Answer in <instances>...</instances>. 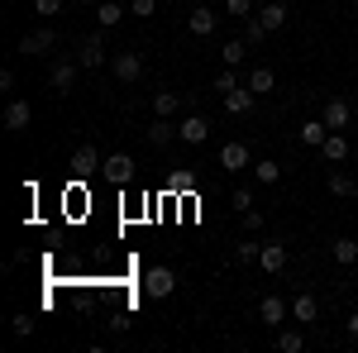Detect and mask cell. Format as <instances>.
Returning <instances> with one entry per match:
<instances>
[{"mask_svg": "<svg viewBox=\"0 0 358 353\" xmlns=\"http://www.w3.org/2000/svg\"><path fill=\"white\" fill-rule=\"evenodd\" d=\"M234 86H239V77H234V67H224V72H215V91H234Z\"/></svg>", "mask_w": 358, "mask_h": 353, "instance_id": "32", "label": "cell"}, {"mask_svg": "<svg viewBox=\"0 0 358 353\" xmlns=\"http://www.w3.org/2000/svg\"><path fill=\"white\" fill-rule=\"evenodd\" d=\"M177 124H172V120H163V115H153V124H148V143H153V148H167V143H177Z\"/></svg>", "mask_w": 358, "mask_h": 353, "instance_id": "16", "label": "cell"}, {"mask_svg": "<svg viewBox=\"0 0 358 353\" xmlns=\"http://www.w3.org/2000/svg\"><path fill=\"white\" fill-rule=\"evenodd\" d=\"M277 349H282V353H301V349H306L301 325H296V329H282V334H277Z\"/></svg>", "mask_w": 358, "mask_h": 353, "instance_id": "27", "label": "cell"}, {"mask_svg": "<svg viewBox=\"0 0 358 353\" xmlns=\"http://www.w3.org/2000/svg\"><path fill=\"white\" fill-rule=\"evenodd\" d=\"M77 62H82L86 72H101V67H106V38H101V34L82 38V43H77Z\"/></svg>", "mask_w": 358, "mask_h": 353, "instance_id": "4", "label": "cell"}, {"mask_svg": "<svg viewBox=\"0 0 358 353\" xmlns=\"http://www.w3.org/2000/svg\"><path fill=\"white\" fill-rule=\"evenodd\" d=\"M244 53H248V43H244V38H229V43H224V48H220L224 67H234V62H244Z\"/></svg>", "mask_w": 358, "mask_h": 353, "instance_id": "28", "label": "cell"}, {"mask_svg": "<svg viewBox=\"0 0 358 353\" xmlns=\"http://www.w3.org/2000/svg\"><path fill=\"white\" fill-rule=\"evenodd\" d=\"M124 15H129V10H124L120 0H101V5H96V20H101V29H115Z\"/></svg>", "mask_w": 358, "mask_h": 353, "instance_id": "23", "label": "cell"}, {"mask_svg": "<svg viewBox=\"0 0 358 353\" xmlns=\"http://www.w3.org/2000/svg\"><path fill=\"white\" fill-rule=\"evenodd\" d=\"M101 163H106V158H101L91 143H82V148L72 153V163H67V167H72V177H101Z\"/></svg>", "mask_w": 358, "mask_h": 353, "instance_id": "7", "label": "cell"}, {"mask_svg": "<svg viewBox=\"0 0 358 353\" xmlns=\"http://www.w3.org/2000/svg\"><path fill=\"white\" fill-rule=\"evenodd\" d=\"M258 253H263V244H234V258L239 263H258Z\"/></svg>", "mask_w": 358, "mask_h": 353, "instance_id": "33", "label": "cell"}, {"mask_svg": "<svg viewBox=\"0 0 358 353\" xmlns=\"http://www.w3.org/2000/svg\"><path fill=\"white\" fill-rule=\"evenodd\" d=\"M224 15H234V20H248V15H253V0H224Z\"/></svg>", "mask_w": 358, "mask_h": 353, "instance_id": "30", "label": "cell"}, {"mask_svg": "<svg viewBox=\"0 0 358 353\" xmlns=\"http://www.w3.org/2000/svg\"><path fill=\"white\" fill-rule=\"evenodd\" d=\"M177 134H182V143H206V138H210V120H206V115H182Z\"/></svg>", "mask_w": 358, "mask_h": 353, "instance_id": "11", "label": "cell"}, {"mask_svg": "<svg viewBox=\"0 0 358 353\" xmlns=\"http://www.w3.org/2000/svg\"><path fill=\"white\" fill-rule=\"evenodd\" d=\"M239 219H244V229H248V234H263V224H268V219H263V210H244Z\"/></svg>", "mask_w": 358, "mask_h": 353, "instance_id": "31", "label": "cell"}, {"mask_svg": "<svg viewBox=\"0 0 358 353\" xmlns=\"http://www.w3.org/2000/svg\"><path fill=\"white\" fill-rule=\"evenodd\" d=\"M34 10H38V15H57V10H62V0H34Z\"/></svg>", "mask_w": 358, "mask_h": 353, "instance_id": "37", "label": "cell"}, {"mask_svg": "<svg viewBox=\"0 0 358 353\" xmlns=\"http://www.w3.org/2000/svg\"><path fill=\"white\" fill-rule=\"evenodd\" d=\"M334 263H339V268H354L358 263V239H334Z\"/></svg>", "mask_w": 358, "mask_h": 353, "instance_id": "25", "label": "cell"}, {"mask_svg": "<svg viewBox=\"0 0 358 353\" xmlns=\"http://www.w3.org/2000/svg\"><path fill=\"white\" fill-rule=\"evenodd\" d=\"M296 138H301L306 148H320V143L330 138V124H325V120H306L301 129H296Z\"/></svg>", "mask_w": 358, "mask_h": 353, "instance_id": "20", "label": "cell"}, {"mask_svg": "<svg viewBox=\"0 0 358 353\" xmlns=\"http://www.w3.org/2000/svg\"><path fill=\"white\" fill-rule=\"evenodd\" d=\"M187 29H192L196 38H206V34H215V10H210V5H196L192 15H187Z\"/></svg>", "mask_w": 358, "mask_h": 353, "instance_id": "18", "label": "cell"}, {"mask_svg": "<svg viewBox=\"0 0 358 353\" xmlns=\"http://www.w3.org/2000/svg\"><path fill=\"white\" fill-rule=\"evenodd\" d=\"M315 315H320V301L310 296V291H296V301H292V320H296V325H310Z\"/></svg>", "mask_w": 358, "mask_h": 353, "instance_id": "19", "label": "cell"}, {"mask_svg": "<svg viewBox=\"0 0 358 353\" xmlns=\"http://www.w3.org/2000/svg\"><path fill=\"white\" fill-rule=\"evenodd\" d=\"M320 120L330 124V129H349V120H354V106L344 101V96H330L325 110H320Z\"/></svg>", "mask_w": 358, "mask_h": 353, "instance_id": "9", "label": "cell"}, {"mask_svg": "<svg viewBox=\"0 0 358 353\" xmlns=\"http://www.w3.org/2000/svg\"><path fill=\"white\" fill-rule=\"evenodd\" d=\"M10 334H15V339H29V334H34V320H29V315H15V320H10Z\"/></svg>", "mask_w": 358, "mask_h": 353, "instance_id": "34", "label": "cell"}, {"mask_svg": "<svg viewBox=\"0 0 358 353\" xmlns=\"http://www.w3.org/2000/svg\"><path fill=\"white\" fill-rule=\"evenodd\" d=\"M258 268H263V272H273V277H277V272L287 268V244L268 239V244H263V253H258Z\"/></svg>", "mask_w": 358, "mask_h": 353, "instance_id": "15", "label": "cell"}, {"mask_svg": "<svg viewBox=\"0 0 358 353\" xmlns=\"http://www.w3.org/2000/svg\"><path fill=\"white\" fill-rule=\"evenodd\" d=\"M143 291L153 301H167L172 291H177V277H172V268H148L143 272Z\"/></svg>", "mask_w": 358, "mask_h": 353, "instance_id": "3", "label": "cell"}, {"mask_svg": "<svg viewBox=\"0 0 358 353\" xmlns=\"http://www.w3.org/2000/svg\"><path fill=\"white\" fill-rule=\"evenodd\" d=\"M248 163H253V153H248V143H239V138L220 148V172H244Z\"/></svg>", "mask_w": 358, "mask_h": 353, "instance_id": "10", "label": "cell"}, {"mask_svg": "<svg viewBox=\"0 0 358 353\" xmlns=\"http://www.w3.org/2000/svg\"><path fill=\"white\" fill-rule=\"evenodd\" d=\"M258 20H263L268 29H282L287 20H292V10H287V0H263V5H258Z\"/></svg>", "mask_w": 358, "mask_h": 353, "instance_id": "17", "label": "cell"}, {"mask_svg": "<svg viewBox=\"0 0 358 353\" xmlns=\"http://www.w3.org/2000/svg\"><path fill=\"white\" fill-rule=\"evenodd\" d=\"M172 187H177V191H192L196 177H192V172H177V177H172Z\"/></svg>", "mask_w": 358, "mask_h": 353, "instance_id": "38", "label": "cell"}, {"mask_svg": "<svg viewBox=\"0 0 358 353\" xmlns=\"http://www.w3.org/2000/svg\"><path fill=\"white\" fill-rule=\"evenodd\" d=\"M229 201H234V210H239V215H244V210H253V191H248V187H239Z\"/></svg>", "mask_w": 358, "mask_h": 353, "instance_id": "35", "label": "cell"}, {"mask_svg": "<svg viewBox=\"0 0 358 353\" xmlns=\"http://www.w3.org/2000/svg\"><path fill=\"white\" fill-rule=\"evenodd\" d=\"M320 153H325V163H349V153H354V148H349V138H344V129H330V138H325V143H320Z\"/></svg>", "mask_w": 358, "mask_h": 353, "instance_id": "12", "label": "cell"}, {"mask_svg": "<svg viewBox=\"0 0 358 353\" xmlns=\"http://www.w3.org/2000/svg\"><path fill=\"white\" fill-rule=\"evenodd\" d=\"M273 86H277V72H273V67H253V72H248V91H258V96H268Z\"/></svg>", "mask_w": 358, "mask_h": 353, "instance_id": "24", "label": "cell"}, {"mask_svg": "<svg viewBox=\"0 0 358 353\" xmlns=\"http://www.w3.org/2000/svg\"><path fill=\"white\" fill-rule=\"evenodd\" d=\"M268 34H273V29L263 24V20H258V15H248V20H244V43H248V48H258V43H263V38H268Z\"/></svg>", "mask_w": 358, "mask_h": 353, "instance_id": "26", "label": "cell"}, {"mask_svg": "<svg viewBox=\"0 0 358 353\" xmlns=\"http://www.w3.org/2000/svg\"><path fill=\"white\" fill-rule=\"evenodd\" d=\"M158 10V0H129V15H138V20H148Z\"/></svg>", "mask_w": 358, "mask_h": 353, "instance_id": "36", "label": "cell"}, {"mask_svg": "<svg viewBox=\"0 0 358 353\" xmlns=\"http://www.w3.org/2000/svg\"><path fill=\"white\" fill-rule=\"evenodd\" d=\"M349 339H358V310L349 315Z\"/></svg>", "mask_w": 358, "mask_h": 353, "instance_id": "39", "label": "cell"}, {"mask_svg": "<svg viewBox=\"0 0 358 353\" xmlns=\"http://www.w3.org/2000/svg\"><path fill=\"white\" fill-rule=\"evenodd\" d=\"M77 72H82V62H77V57H57L53 67H48V86H53L57 96H67V91L77 86Z\"/></svg>", "mask_w": 358, "mask_h": 353, "instance_id": "1", "label": "cell"}, {"mask_svg": "<svg viewBox=\"0 0 358 353\" xmlns=\"http://www.w3.org/2000/svg\"><path fill=\"white\" fill-rule=\"evenodd\" d=\"M287 315H292V301H282V296H263V301H258V325L282 329Z\"/></svg>", "mask_w": 358, "mask_h": 353, "instance_id": "5", "label": "cell"}, {"mask_svg": "<svg viewBox=\"0 0 358 353\" xmlns=\"http://www.w3.org/2000/svg\"><path fill=\"white\" fill-rule=\"evenodd\" d=\"M110 72H115V82H138L143 77V53H115L110 57Z\"/></svg>", "mask_w": 358, "mask_h": 353, "instance_id": "6", "label": "cell"}, {"mask_svg": "<svg viewBox=\"0 0 358 353\" xmlns=\"http://www.w3.org/2000/svg\"><path fill=\"white\" fill-rule=\"evenodd\" d=\"M253 172H258V182H263V187H273V182H282V167H277V163H268V158H263V163L253 167Z\"/></svg>", "mask_w": 358, "mask_h": 353, "instance_id": "29", "label": "cell"}, {"mask_svg": "<svg viewBox=\"0 0 358 353\" xmlns=\"http://www.w3.org/2000/svg\"><path fill=\"white\" fill-rule=\"evenodd\" d=\"M48 48H57V29H34V34L20 38V53H29V57H43Z\"/></svg>", "mask_w": 358, "mask_h": 353, "instance_id": "8", "label": "cell"}, {"mask_svg": "<svg viewBox=\"0 0 358 353\" xmlns=\"http://www.w3.org/2000/svg\"><path fill=\"white\" fill-rule=\"evenodd\" d=\"M177 110H182V96H177V91H153V115H163V120H172V115H177Z\"/></svg>", "mask_w": 358, "mask_h": 353, "instance_id": "22", "label": "cell"}, {"mask_svg": "<svg viewBox=\"0 0 358 353\" xmlns=\"http://www.w3.org/2000/svg\"><path fill=\"white\" fill-rule=\"evenodd\" d=\"M101 177H106L110 187H129V182H134V158H129V153H110V158L101 163Z\"/></svg>", "mask_w": 358, "mask_h": 353, "instance_id": "2", "label": "cell"}, {"mask_svg": "<svg viewBox=\"0 0 358 353\" xmlns=\"http://www.w3.org/2000/svg\"><path fill=\"white\" fill-rule=\"evenodd\" d=\"M220 101H224V110H229V115H248V110L258 106V91H248V86H234V91H224Z\"/></svg>", "mask_w": 358, "mask_h": 353, "instance_id": "14", "label": "cell"}, {"mask_svg": "<svg viewBox=\"0 0 358 353\" xmlns=\"http://www.w3.org/2000/svg\"><path fill=\"white\" fill-rule=\"evenodd\" d=\"M29 120H34V106H29V101H10V106H5V129H10V134H24Z\"/></svg>", "mask_w": 358, "mask_h": 353, "instance_id": "13", "label": "cell"}, {"mask_svg": "<svg viewBox=\"0 0 358 353\" xmlns=\"http://www.w3.org/2000/svg\"><path fill=\"white\" fill-rule=\"evenodd\" d=\"M77 5H101V0H77Z\"/></svg>", "mask_w": 358, "mask_h": 353, "instance_id": "40", "label": "cell"}, {"mask_svg": "<svg viewBox=\"0 0 358 353\" xmlns=\"http://www.w3.org/2000/svg\"><path fill=\"white\" fill-rule=\"evenodd\" d=\"M325 187H330V196H339V201H349V196L358 191V177H349V172H339V167H334L330 177H325Z\"/></svg>", "mask_w": 358, "mask_h": 353, "instance_id": "21", "label": "cell"}]
</instances>
